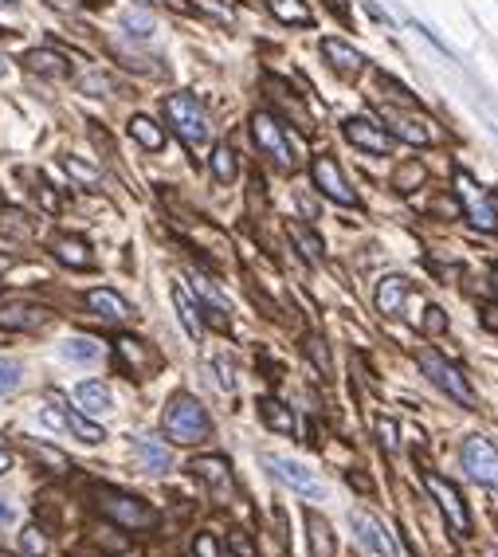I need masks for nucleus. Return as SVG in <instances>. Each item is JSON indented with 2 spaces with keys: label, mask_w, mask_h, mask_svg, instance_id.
<instances>
[{
  "label": "nucleus",
  "mask_w": 498,
  "mask_h": 557,
  "mask_svg": "<svg viewBox=\"0 0 498 557\" xmlns=\"http://www.w3.org/2000/svg\"><path fill=\"white\" fill-rule=\"evenodd\" d=\"M161 428H165V436L173 444H200V440H209L212 436L209 412H204V404L189 393H177L169 401L165 416H161Z\"/></svg>",
  "instance_id": "1"
},
{
  "label": "nucleus",
  "mask_w": 498,
  "mask_h": 557,
  "mask_svg": "<svg viewBox=\"0 0 498 557\" xmlns=\"http://www.w3.org/2000/svg\"><path fill=\"white\" fill-rule=\"evenodd\" d=\"M165 118L173 122V130L185 146H204L209 142V114H204V106L192 99L189 91H177L165 99Z\"/></svg>",
  "instance_id": "2"
},
{
  "label": "nucleus",
  "mask_w": 498,
  "mask_h": 557,
  "mask_svg": "<svg viewBox=\"0 0 498 557\" xmlns=\"http://www.w3.org/2000/svg\"><path fill=\"white\" fill-rule=\"evenodd\" d=\"M40 420L48 424V428H56V432H71L75 440H83V444H102L106 440V432L99 424H91L79 409H71V404H63V396L56 393L48 404L40 409Z\"/></svg>",
  "instance_id": "3"
},
{
  "label": "nucleus",
  "mask_w": 498,
  "mask_h": 557,
  "mask_svg": "<svg viewBox=\"0 0 498 557\" xmlns=\"http://www.w3.org/2000/svg\"><path fill=\"white\" fill-rule=\"evenodd\" d=\"M420 369H424V377L436 385V389H443L451 396V401H459L463 409H475V393H471V385H467V377H463V373L451 366L448 358H440L436 349H424L420 353Z\"/></svg>",
  "instance_id": "4"
},
{
  "label": "nucleus",
  "mask_w": 498,
  "mask_h": 557,
  "mask_svg": "<svg viewBox=\"0 0 498 557\" xmlns=\"http://www.w3.org/2000/svg\"><path fill=\"white\" fill-rule=\"evenodd\" d=\"M99 510L126 530H149L157 522V510L149 507V502L122 495V491H99Z\"/></svg>",
  "instance_id": "5"
},
{
  "label": "nucleus",
  "mask_w": 498,
  "mask_h": 557,
  "mask_svg": "<svg viewBox=\"0 0 498 557\" xmlns=\"http://www.w3.org/2000/svg\"><path fill=\"white\" fill-rule=\"evenodd\" d=\"M424 487H428V495L436 499V507L443 510V518H448V526L459 534V538H467L471 534V514L467 507H463V495L456 491V483H448L443 475H436V471H428L424 475Z\"/></svg>",
  "instance_id": "6"
},
{
  "label": "nucleus",
  "mask_w": 498,
  "mask_h": 557,
  "mask_svg": "<svg viewBox=\"0 0 498 557\" xmlns=\"http://www.w3.org/2000/svg\"><path fill=\"white\" fill-rule=\"evenodd\" d=\"M252 137H255V146L263 149V154H267L275 165H283V169L295 165V154H290L287 134H283V126H279L275 114H267V111L252 114Z\"/></svg>",
  "instance_id": "7"
},
{
  "label": "nucleus",
  "mask_w": 498,
  "mask_h": 557,
  "mask_svg": "<svg viewBox=\"0 0 498 557\" xmlns=\"http://www.w3.org/2000/svg\"><path fill=\"white\" fill-rule=\"evenodd\" d=\"M263 467L271 471L275 479H283L290 491H298L302 499H326V487H322V479L314 475L310 467L295 464V459H283V455H263Z\"/></svg>",
  "instance_id": "8"
},
{
  "label": "nucleus",
  "mask_w": 498,
  "mask_h": 557,
  "mask_svg": "<svg viewBox=\"0 0 498 557\" xmlns=\"http://www.w3.org/2000/svg\"><path fill=\"white\" fill-rule=\"evenodd\" d=\"M463 467H467V475L475 479V483L494 487L498 483V452H494V444L486 440V436H471V440L463 444Z\"/></svg>",
  "instance_id": "9"
},
{
  "label": "nucleus",
  "mask_w": 498,
  "mask_h": 557,
  "mask_svg": "<svg viewBox=\"0 0 498 557\" xmlns=\"http://www.w3.org/2000/svg\"><path fill=\"white\" fill-rule=\"evenodd\" d=\"M310 177H314V185H318V192H322V197L338 200V205H357V197H353L350 181L342 177V169H338V162H333L330 154H318V157H314V165H310Z\"/></svg>",
  "instance_id": "10"
},
{
  "label": "nucleus",
  "mask_w": 498,
  "mask_h": 557,
  "mask_svg": "<svg viewBox=\"0 0 498 557\" xmlns=\"http://www.w3.org/2000/svg\"><path fill=\"white\" fill-rule=\"evenodd\" d=\"M350 526H353V534L361 538V545L369 553H377V557H396V542H393V534L385 530L381 518H373V514H365V510H350Z\"/></svg>",
  "instance_id": "11"
},
{
  "label": "nucleus",
  "mask_w": 498,
  "mask_h": 557,
  "mask_svg": "<svg viewBox=\"0 0 498 557\" xmlns=\"http://www.w3.org/2000/svg\"><path fill=\"white\" fill-rule=\"evenodd\" d=\"M345 137H350L357 149H365V154H388V149H393V134H388L381 122L365 118V114L345 122Z\"/></svg>",
  "instance_id": "12"
},
{
  "label": "nucleus",
  "mask_w": 498,
  "mask_h": 557,
  "mask_svg": "<svg viewBox=\"0 0 498 557\" xmlns=\"http://www.w3.org/2000/svg\"><path fill=\"white\" fill-rule=\"evenodd\" d=\"M43 323H48V310L36 303H24V298L0 303V330H40Z\"/></svg>",
  "instance_id": "13"
},
{
  "label": "nucleus",
  "mask_w": 498,
  "mask_h": 557,
  "mask_svg": "<svg viewBox=\"0 0 498 557\" xmlns=\"http://www.w3.org/2000/svg\"><path fill=\"white\" fill-rule=\"evenodd\" d=\"M189 471L197 479H204L216 495H232V467H228V459L224 455H197L189 464Z\"/></svg>",
  "instance_id": "14"
},
{
  "label": "nucleus",
  "mask_w": 498,
  "mask_h": 557,
  "mask_svg": "<svg viewBox=\"0 0 498 557\" xmlns=\"http://www.w3.org/2000/svg\"><path fill=\"white\" fill-rule=\"evenodd\" d=\"M134 455L142 459L146 471H154V475H161V471L173 467V452L165 440H157V436H134Z\"/></svg>",
  "instance_id": "15"
},
{
  "label": "nucleus",
  "mask_w": 498,
  "mask_h": 557,
  "mask_svg": "<svg viewBox=\"0 0 498 557\" xmlns=\"http://www.w3.org/2000/svg\"><path fill=\"white\" fill-rule=\"evenodd\" d=\"M322 56L330 59V67L338 71V75H361V67H365V56L357 48H350V44H342V40H322Z\"/></svg>",
  "instance_id": "16"
},
{
  "label": "nucleus",
  "mask_w": 498,
  "mask_h": 557,
  "mask_svg": "<svg viewBox=\"0 0 498 557\" xmlns=\"http://www.w3.org/2000/svg\"><path fill=\"white\" fill-rule=\"evenodd\" d=\"M405 303H408V278L405 275H385L381 287H377V310L393 318L405 310Z\"/></svg>",
  "instance_id": "17"
},
{
  "label": "nucleus",
  "mask_w": 498,
  "mask_h": 557,
  "mask_svg": "<svg viewBox=\"0 0 498 557\" xmlns=\"http://www.w3.org/2000/svg\"><path fill=\"white\" fill-rule=\"evenodd\" d=\"M24 63H28V71L43 75V79H67V71H71L67 56H63V51H51V48H36V51H28Z\"/></svg>",
  "instance_id": "18"
},
{
  "label": "nucleus",
  "mask_w": 498,
  "mask_h": 557,
  "mask_svg": "<svg viewBox=\"0 0 498 557\" xmlns=\"http://www.w3.org/2000/svg\"><path fill=\"white\" fill-rule=\"evenodd\" d=\"M459 197L467 200V217H471V224H475V228H483V232H494V228H498V217H494V208L486 205L483 197L475 200V185L467 181V173H459Z\"/></svg>",
  "instance_id": "19"
},
{
  "label": "nucleus",
  "mask_w": 498,
  "mask_h": 557,
  "mask_svg": "<svg viewBox=\"0 0 498 557\" xmlns=\"http://www.w3.org/2000/svg\"><path fill=\"white\" fill-rule=\"evenodd\" d=\"M51 252H56V260L67 263V267H91L94 263L91 248H86V240H79V235H56V240H51Z\"/></svg>",
  "instance_id": "20"
},
{
  "label": "nucleus",
  "mask_w": 498,
  "mask_h": 557,
  "mask_svg": "<svg viewBox=\"0 0 498 557\" xmlns=\"http://www.w3.org/2000/svg\"><path fill=\"white\" fill-rule=\"evenodd\" d=\"M192 287H197V295H200V303H204V314H209V323L228 326V298H224V295L209 283V278H200V275H192Z\"/></svg>",
  "instance_id": "21"
},
{
  "label": "nucleus",
  "mask_w": 498,
  "mask_h": 557,
  "mask_svg": "<svg viewBox=\"0 0 498 557\" xmlns=\"http://www.w3.org/2000/svg\"><path fill=\"white\" fill-rule=\"evenodd\" d=\"M75 401H79V412H86V416L111 412V389H106L102 381H83L79 389H75Z\"/></svg>",
  "instance_id": "22"
},
{
  "label": "nucleus",
  "mask_w": 498,
  "mask_h": 557,
  "mask_svg": "<svg viewBox=\"0 0 498 557\" xmlns=\"http://www.w3.org/2000/svg\"><path fill=\"white\" fill-rule=\"evenodd\" d=\"M86 306H91L99 318H111V323H122V318H129V303H126L122 295L106 291V287H99V291L86 295Z\"/></svg>",
  "instance_id": "23"
},
{
  "label": "nucleus",
  "mask_w": 498,
  "mask_h": 557,
  "mask_svg": "<svg viewBox=\"0 0 498 557\" xmlns=\"http://www.w3.org/2000/svg\"><path fill=\"white\" fill-rule=\"evenodd\" d=\"M307 534H310V557H333L338 553V542H333V530L322 514H307Z\"/></svg>",
  "instance_id": "24"
},
{
  "label": "nucleus",
  "mask_w": 498,
  "mask_h": 557,
  "mask_svg": "<svg viewBox=\"0 0 498 557\" xmlns=\"http://www.w3.org/2000/svg\"><path fill=\"white\" fill-rule=\"evenodd\" d=\"M259 416H263V424L271 432L295 436V412H290L283 401H275V396H263V401H259Z\"/></svg>",
  "instance_id": "25"
},
{
  "label": "nucleus",
  "mask_w": 498,
  "mask_h": 557,
  "mask_svg": "<svg viewBox=\"0 0 498 557\" xmlns=\"http://www.w3.org/2000/svg\"><path fill=\"white\" fill-rule=\"evenodd\" d=\"M129 137H134L142 149H149V154H157L161 146H165V130L154 122V118H146V114H134L129 118Z\"/></svg>",
  "instance_id": "26"
},
{
  "label": "nucleus",
  "mask_w": 498,
  "mask_h": 557,
  "mask_svg": "<svg viewBox=\"0 0 498 557\" xmlns=\"http://www.w3.org/2000/svg\"><path fill=\"white\" fill-rule=\"evenodd\" d=\"M173 303H177V318H181V326H185V334L192 341H200L204 334V326H200V306L189 298L185 287H173Z\"/></svg>",
  "instance_id": "27"
},
{
  "label": "nucleus",
  "mask_w": 498,
  "mask_h": 557,
  "mask_svg": "<svg viewBox=\"0 0 498 557\" xmlns=\"http://www.w3.org/2000/svg\"><path fill=\"white\" fill-rule=\"evenodd\" d=\"M99 353H102L99 341H91V338H71L59 346V358L75 361V366H91V361H99Z\"/></svg>",
  "instance_id": "28"
},
{
  "label": "nucleus",
  "mask_w": 498,
  "mask_h": 557,
  "mask_svg": "<svg viewBox=\"0 0 498 557\" xmlns=\"http://www.w3.org/2000/svg\"><path fill=\"white\" fill-rule=\"evenodd\" d=\"M388 130H393L400 142H408V146H428V142H431V134L416 122V118H396V114H388Z\"/></svg>",
  "instance_id": "29"
},
{
  "label": "nucleus",
  "mask_w": 498,
  "mask_h": 557,
  "mask_svg": "<svg viewBox=\"0 0 498 557\" xmlns=\"http://www.w3.org/2000/svg\"><path fill=\"white\" fill-rule=\"evenodd\" d=\"M267 8L275 13V20H283V24H310V8L307 0H267Z\"/></svg>",
  "instance_id": "30"
},
{
  "label": "nucleus",
  "mask_w": 498,
  "mask_h": 557,
  "mask_svg": "<svg viewBox=\"0 0 498 557\" xmlns=\"http://www.w3.org/2000/svg\"><path fill=\"white\" fill-rule=\"evenodd\" d=\"M287 232H290V240L298 243V252L307 255L310 263H322V255H326V248H322V240L314 235L310 228H302V224H287Z\"/></svg>",
  "instance_id": "31"
},
{
  "label": "nucleus",
  "mask_w": 498,
  "mask_h": 557,
  "mask_svg": "<svg viewBox=\"0 0 498 557\" xmlns=\"http://www.w3.org/2000/svg\"><path fill=\"white\" fill-rule=\"evenodd\" d=\"M63 169H67V173L79 181V185H86V189H99V185H102V173H99V169L86 165V162H79L75 154H63Z\"/></svg>",
  "instance_id": "32"
},
{
  "label": "nucleus",
  "mask_w": 498,
  "mask_h": 557,
  "mask_svg": "<svg viewBox=\"0 0 498 557\" xmlns=\"http://www.w3.org/2000/svg\"><path fill=\"white\" fill-rule=\"evenodd\" d=\"M122 28H126V36H138V40H149L154 36V16L146 13V8H129V13L122 16Z\"/></svg>",
  "instance_id": "33"
},
{
  "label": "nucleus",
  "mask_w": 498,
  "mask_h": 557,
  "mask_svg": "<svg viewBox=\"0 0 498 557\" xmlns=\"http://www.w3.org/2000/svg\"><path fill=\"white\" fill-rule=\"evenodd\" d=\"M212 177L220 181V185H232V181H236V154L228 146H216L212 149Z\"/></svg>",
  "instance_id": "34"
},
{
  "label": "nucleus",
  "mask_w": 498,
  "mask_h": 557,
  "mask_svg": "<svg viewBox=\"0 0 498 557\" xmlns=\"http://www.w3.org/2000/svg\"><path fill=\"white\" fill-rule=\"evenodd\" d=\"M24 447H28L31 455H40V459H43V464H48L51 471H59V475H63V471L71 467V459L63 455L59 447H48V444H40V440H24Z\"/></svg>",
  "instance_id": "35"
},
{
  "label": "nucleus",
  "mask_w": 498,
  "mask_h": 557,
  "mask_svg": "<svg viewBox=\"0 0 498 557\" xmlns=\"http://www.w3.org/2000/svg\"><path fill=\"white\" fill-rule=\"evenodd\" d=\"M20 381H24V369H20L16 358H0V396L16 393Z\"/></svg>",
  "instance_id": "36"
},
{
  "label": "nucleus",
  "mask_w": 498,
  "mask_h": 557,
  "mask_svg": "<svg viewBox=\"0 0 498 557\" xmlns=\"http://www.w3.org/2000/svg\"><path fill=\"white\" fill-rule=\"evenodd\" d=\"M20 553H24V557H43V553H48V538H43L36 526H24V530H20Z\"/></svg>",
  "instance_id": "37"
},
{
  "label": "nucleus",
  "mask_w": 498,
  "mask_h": 557,
  "mask_svg": "<svg viewBox=\"0 0 498 557\" xmlns=\"http://www.w3.org/2000/svg\"><path fill=\"white\" fill-rule=\"evenodd\" d=\"M0 232H8V235H16V240H28L31 235V224L28 220H20V212H0Z\"/></svg>",
  "instance_id": "38"
},
{
  "label": "nucleus",
  "mask_w": 498,
  "mask_h": 557,
  "mask_svg": "<svg viewBox=\"0 0 498 557\" xmlns=\"http://www.w3.org/2000/svg\"><path fill=\"white\" fill-rule=\"evenodd\" d=\"M228 550H232V557H255V542L247 538L244 530H232L228 534Z\"/></svg>",
  "instance_id": "39"
},
{
  "label": "nucleus",
  "mask_w": 498,
  "mask_h": 557,
  "mask_svg": "<svg viewBox=\"0 0 498 557\" xmlns=\"http://www.w3.org/2000/svg\"><path fill=\"white\" fill-rule=\"evenodd\" d=\"M377 436H381V447L388 455L400 452V436H396V424L393 420H377Z\"/></svg>",
  "instance_id": "40"
},
{
  "label": "nucleus",
  "mask_w": 498,
  "mask_h": 557,
  "mask_svg": "<svg viewBox=\"0 0 498 557\" xmlns=\"http://www.w3.org/2000/svg\"><path fill=\"white\" fill-rule=\"evenodd\" d=\"M192 553H197V557H224L220 553V542H216L212 534H197V542H192Z\"/></svg>",
  "instance_id": "41"
},
{
  "label": "nucleus",
  "mask_w": 498,
  "mask_h": 557,
  "mask_svg": "<svg viewBox=\"0 0 498 557\" xmlns=\"http://www.w3.org/2000/svg\"><path fill=\"white\" fill-rule=\"evenodd\" d=\"M212 369H216V381H220V389H236V373H232V361H224V358H216L212 361Z\"/></svg>",
  "instance_id": "42"
},
{
  "label": "nucleus",
  "mask_w": 498,
  "mask_h": 557,
  "mask_svg": "<svg viewBox=\"0 0 498 557\" xmlns=\"http://www.w3.org/2000/svg\"><path fill=\"white\" fill-rule=\"evenodd\" d=\"M16 522H20V510L13 507V499L0 495V530H13Z\"/></svg>",
  "instance_id": "43"
},
{
  "label": "nucleus",
  "mask_w": 498,
  "mask_h": 557,
  "mask_svg": "<svg viewBox=\"0 0 498 557\" xmlns=\"http://www.w3.org/2000/svg\"><path fill=\"white\" fill-rule=\"evenodd\" d=\"M307 349H310L314 366H318L322 373H330V353H326V346H322V341H318V338H310V341H307Z\"/></svg>",
  "instance_id": "44"
},
{
  "label": "nucleus",
  "mask_w": 498,
  "mask_h": 557,
  "mask_svg": "<svg viewBox=\"0 0 498 557\" xmlns=\"http://www.w3.org/2000/svg\"><path fill=\"white\" fill-rule=\"evenodd\" d=\"M31 189H36V200H40L43 212H59V197H56V192H51L48 185H31Z\"/></svg>",
  "instance_id": "45"
},
{
  "label": "nucleus",
  "mask_w": 498,
  "mask_h": 557,
  "mask_svg": "<svg viewBox=\"0 0 498 557\" xmlns=\"http://www.w3.org/2000/svg\"><path fill=\"white\" fill-rule=\"evenodd\" d=\"M443 326H448L443 310H440V306H428V314H424V334H440Z\"/></svg>",
  "instance_id": "46"
},
{
  "label": "nucleus",
  "mask_w": 498,
  "mask_h": 557,
  "mask_svg": "<svg viewBox=\"0 0 498 557\" xmlns=\"http://www.w3.org/2000/svg\"><path fill=\"white\" fill-rule=\"evenodd\" d=\"M420 177H424V169H420L416 162H408L405 169H400V177H396V185H400V189H413V185H416V181H420Z\"/></svg>",
  "instance_id": "47"
},
{
  "label": "nucleus",
  "mask_w": 498,
  "mask_h": 557,
  "mask_svg": "<svg viewBox=\"0 0 498 557\" xmlns=\"http://www.w3.org/2000/svg\"><path fill=\"white\" fill-rule=\"evenodd\" d=\"M86 87H91V94H102L106 87H111V83H106L102 75H86V79H83V91H86Z\"/></svg>",
  "instance_id": "48"
},
{
  "label": "nucleus",
  "mask_w": 498,
  "mask_h": 557,
  "mask_svg": "<svg viewBox=\"0 0 498 557\" xmlns=\"http://www.w3.org/2000/svg\"><path fill=\"white\" fill-rule=\"evenodd\" d=\"M483 326L486 330H498V306H486L483 310Z\"/></svg>",
  "instance_id": "49"
},
{
  "label": "nucleus",
  "mask_w": 498,
  "mask_h": 557,
  "mask_svg": "<svg viewBox=\"0 0 498 557\" xmlns=\"http://www.w3.org/2000/svg\"><path fill=\"white\" fill-rule=\"evenodd\" d=\"M8 471H13V455H8L4 447H0V475H8Z\"/></svg>",
  "instance_id": "50"
},
{
  "label": "nucleus",
  "mask_w": 498,
  "mask_h": 557,
  "mask_svg": "<svg viewBox=\"0 0 498 557\" xmlns=\"http://www.w3.org/2000/svg\"><path fill=\"white\" fill-rule=\"evenodd\" d=\"M345 479H350V483H357L361 491H369V479H365V475H357V471H350V475H345Z\"/></svg>",
  "instance_id": "51"
},
{
  "label": "nucleus",
  "mask_w": 498,
  "mask_h": 557,
  "mask_svg": "<svg viewBox=\"0 0 498 557\" xmlns=\"http://www.w3.org/2000/svg\"><path fill=\"white\" fill-rule=\"evenodd\" d=\"M8 267H13V260H8V255H0V271H8Z\"/></svg>",
  "instance_id": "52"
},
{
  "label": "nucleus",
  "mask_w": 498,
  "mask_h": 557,
  "mask_svg": "<svg viewBox=\"0 0 498 557\" xmlns=\"http://www.w3.org/2000/svg\"><path fill=\"white\" fill-rule=\"evenodd\" d=\"M0 75H8V63L4 59H0Z\"/></svg>",
  "instance_id": "53"
},
{
  "label": "nucleus",
  "mask_w": 498,
  "mask_h": 557,
  "mask_svg": "<svg viewBox=\"0 0 498 557\" xmlns=\"http://www.w3.org/2000/svg\"><path fill=\"white\" fill-rule=\"evenodd\" d=\"M494 287H498V267H494Z\"/></svg>",
  "instance_id": "54"
},
{
  "label": "nucleus",
  "mask_w": 498,
  "mask_h": 557,
  "mask_svg": "<svg viewBox=\"0 0 498 557\" xmlns=\"http://www.w3.org/2000/svg\"><path fill=\"white\" fill-rule=\"evenodd\" d=\"M0 36H4V31H0Z\"/></svg>",
  "instance_id": "55"
}]
</instances>
